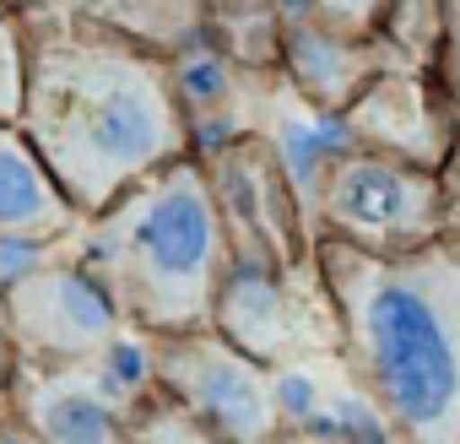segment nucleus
Instances as JSON below:
<instances>
[{
	"mask_svg": "<svg viewBox=\"0 0 460 444\" xmlns=\"http://www.w3.org/2000/svg\"><path fill=\"white\" fill-rule=\"evenodd\" d=\"M320 271L347 358L395 439L460 444V239L438 234L406 255L325 239Z\"/></svg>",
	"mask_w": 460,
	"mask_h": 444,
	"instance_id": "obj_1",
	"label": "nucleus"
},
{
	"mask_svg": "<svg viewBox=\"0 0 460 444\" xmlns=\"http://www.w3.org/2000/svg\"><path fill=\"white\" fill-rule=\"evenodd\" d=\"M17 125L82 217L184 157L173 82L125 39H44L28 49Z\"/></svg>",
	"mask_w": 460,
	"mask_h": 444,
	"instance_id": "obj_2",
	"label": "nucleus"
},
{
	"mask_svg": "<svg viewBox=\"0 0 460 444\" xmlns=\"http://www.w3.org/2000/svg\"><path fill=\"white\" fill-rule=\"evenodd\" d=\"M76 261L114 298L125 325L179 336L200 331L227 266L222 211L206 173L173 157L76 222Z\"/></svg>",
	"mask_w": 460,
	"mask_h": 444,
	"instance_id": "obj_3",
	"label": "nucleus"
},
{
	"mask_svg": "<svg viewBox=\"0 0 460 444\" xmlns=\"http://www.w3.org/2000/svg\"><path fill=\"white\" fill-rule=\"evenodd\" d=\"M320 217L341 244L374 255H406L444 234V184L438 168H422L411 157L347 152L325 168Z\"/></svg>",
	"mask_w": 460,
	"mask_h": 444,
	"instance_id": "obj_4",
	"label": "nucleus"
},
{
	"mask_svg": "<svg viewBox=\"0 0 460 444\" xmlns=\"http://www.w3.org/2000/svg\"><path fill=\"white\" fill-rule=\"evenodd\" d=\"M0 320L17 336V347H28L44 363H93L125 331V315L93 282V271L82 261H71V266L44 261V266L22 271L17 282H6Z\"/></svg>",
	"mask_w": 460,
	"mask_h": 444,
	"instance_id": "obj_5",
	"label": "nucleus"
},
{
	"mask_svg": "<svg viewBox=\"0 0 460 444\" xmlns=\"http://www.w3.org/2000/svg\"><path fill=\"white\" fill-rule=\"evenodd\" d=\"M163 379L184 385L195 422L211 428L217 439H261L271 428V395L266 379L234 358L217 336L200 331H179L173 352H163Z\"/></svg>",
	"mask_w": 460,
	"mask_h": 444,
	"instance_id": "obj_6",
	"label": "nucleus"
},
{
	"mask_svg": "<svg viewBox=\"0 0 460 444\" xmlns=\"http://www.w3.org/2000/svg\"><path fill=\"white\" fill-rule=\"evenodd\" d=\"M76 222L82 211L66 200V190L33 152L22 125L0 120V234L17 244H49L76 234Z\"/></svg>",
	"mask_w": 460,
	"mask_h": 444,
	"instance_id": "obj_7",
	"label": "nucleus"
},
{
	"mask_svg": "<svg viewBox=\"0 0 460 444\" xmlns=\"http://www.w3.org/2000/svg\"><path fill=\"white\" fill-rule=\"evenodd\" d=\"M28 422L44 444H125L114 401L87 374H39L28 395Z\"/></svg>",
	"mask_w": 460,
	"mask_h": 444,
	"instance_id": "obj_8",
	"label": "nucleus"
},
{
	"mask_svg": "<svg viewBox=\"0 0 460 444\" xmlns=\"http://www.w3.org/2000/svg\"><path fill=\"white\" fill-rule=\"evenodd\" d=\"M22 87H28V44L17 33V22L6 17V6H0V120L22 114Z\"/></svg>",
	"mask_w": 460,
	"mask_h": 444,
	"instance_id": "obj_9",
	"label": "nucleus"
},
{
	"mask_svg": "<svg viewBox=\"0 0 460 444\" xmlns=\"http://www.w3.org/2000/svg\"><path fill=\"white\" fill-rule=\"evenodd\" d=\"M438 76L460 109V0H438Z\"/></svg>",
	"mask_w": 460,
	"mask_h": 444,
	"instance_id": "obj_10",
	"label": "nucleus"
},
{
	"mask_svg": "<svg viewBox=\"0 0 460 444\" xmlns=\"http://www.w3.org/2000/svg\"><path fill=\"white\" fill-rule=\"evenodd\" d=\"M125 444H227V439H217L211 428H200V422H190V417H173V412H163L157 422L136 428Z\"/></svg>",
	"mask_w": 460,
	"mask_h": 444,
	"instance_id": "obj_11",
	"label": "nucleus"
},
{
	"mask_svg": "<svg viewBox=\"0 0 460 444\" xmlns=\"http://www.w3.org/2000/svg\"><path fill=\"white\" fill-rule=\"evenodd\" d=\"M6 244H12V239L0 234V293H6Z\"/></svg>",
	"mask_w": 460,
	"mask_h": 444,
	"instance_id": "obj_12",
	"label": "nucleus"
}]
</instances>
